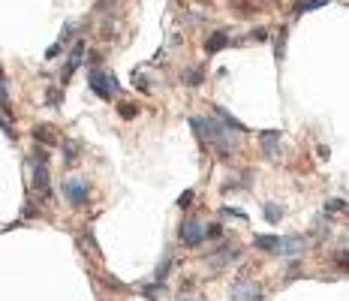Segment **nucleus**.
Listing matches in <instances>:
<instances>
[{"label":"nucleus","mask_w":349,"mask_h":301,"mask_svg":"<svg viewBox=\"0 0 349 301\" xmlns=\"http://www.w3.org/2000/svg\"><path fill=\"white\" fill-rule=\"evenodd\" d=\"M190 124H193V130H196L205 142H211V145H214V148H220L223 154H235V151H238V145H241V142H238V133H235V130H229L223 121L217 124L214 118H193Z\"/></svg>","instance_id":"obj_1"},{"label":"nucleus","mask_w":349,"mask_h":301,"mask_svg":"<svg viewBox=\"0 0 349 301\" xmlns=\"http://www.w3.org/2000/svg\"><path fill=\"white\" fill-rule=\"evenodd\" d=\"M87 84H90V90H93L99 99H111V96H118V90H121V84L114 81V75H105V72H99V69H90Z\"/></svg>","instance_id":"obj_2"},{"label":"nucleus","mask_w":349,"mask_h":301,"mask_svg":"<svg viewBox=\"0 0 349 301\" xmlns=\"http://www.w3.org/2000/svg\"><path fill=\"white\" fill-rule=\"evenodd\" d=\"M33 187L39 196H51V175H48V160H33Z\"/></svg>","instance_id":"obj_3"},{"label":"nucleus","mask_w":349,"mask_h":301,"mask_svg":"<svg viewBox=\"0 0 349 301\" xmlns=\"http://www.w3.org/2000/svg\"><path fill=\"white\" fill-rule=\"evenodd\" d=\"M178 235H181V241L184 244H190V247H199L202 241H205V226L202 223H196V220H187V223H181V229H178Z\"/></svg>","instance_id":"obj_4"},{"label":"nucleus","mask_w":349,"mask_h":301,"mask_svg":"<svg viewBox=\"0 0 349 301\" xmlns=\"http://www.w3.org/2000/svg\"><path fill=\"white\" fill-rule=\"evenodd\" d=\"M63 193H66V199H69V205H75V208H81V205L87 202V187H84L81 181H75V178L63 181Z\"/></svg>","instance_id":"obj_5"},{"label":"nucleus","mask_w":349,"mask_h":301,"mask_svg":"<svg viewBox=\"0 0 349 301\" xmlns=\"http://www.w3.org/2000/svg\"><path fill=\"white\" fill-rule=\"evenodd\" d=\"M259 142H262L265 157H277V154H280V133H277V130H265V133H259Z\"/></svg>","instance_id":"obj_6"},{"label":"nucleus","mask_w":349,"mask_h":301,"mask_svg":"<svg viewBox=\"0 0 349 301\" xmlns=\"http://www.w3.org/2000/svg\"><path fill=\"white\" fill-rule=\"evenodd\" d=\"M232 295H235V301H256L259 298V286L250 283V280H238L232 286Z\"/></svg>","instance_id":"obj_7"},{"label":"nucleus","mask_w":349,"mask_h":301,"mask_svg":"<svg viewBox=\"0 0 349 301\" xmlns=\"http://www.w3.org/2000/svg\"><path fill=\"white\" fill-rule=\"evenodd\" d=\"M304 250V238H298V235H289V238H280V256H298Z\"/></svg>","instance_id":"obj_8"},{"label":"nucleus","mask_w":349,"mask_h":301,"mask_svg":"<svg viewBox=\"0 0 349 301\" xmlns=\"http://www.w3.org/2000/svg\"><path fill=\"white\" fill-rule=\"evenodd\" d=\"M226 45H229V33H226V30H214L211 39L205 42V51H208V54H217V51L226 48Z\"/></svg>","instance_id":"obj_9"},{"label":"nucleus","mask_w":349,"mask_h":301,"mask_svg":"<svg viewBox=\"0 0 349 301\" xmlns=\"http://www.w3.org/2000/svg\"><path fill=\"white\" fill-rule=\"evenodd\" d=\"M81 60H84V42L78 39V42L72 45V54H69V60H66V75H69V72H75V69L81 66Z\"/></svg>","instance_id":"obj_10"},{"label":"nucleus","mask_w":349,"mask_h":301,"mask_svg":"<svg viewBox=\"0 0 349 301\" xmlns=\"http://www.w3.org/2000/svg\"><path fill=\"white\" fill-rule=\"evenodd\" d=\"M214 112H217V118H220V121H223V124H226L229 130H235V133H244V130H247V127H244V124H241V121H238L235 115H229V112H226L223 106H217Z\"/></svg>","instance_id":"obj_11"},{"label":"nucleus","mask_w":349,"mask_h":301,"mask_svg":"<svg viewBox=\"0 0 349 301\" xmlns=\"http://www.w3.org/2000/svg\"><path fill=\"white\" fill-rule=\"evenodd\" d=\"M33 139H36V142H42V145H57V136L51 133V127H48V124L33 127Z\"/></svg>","instance_id":"obj_12"},{"label":"nucleus","mask_w":349,"mask_h":301,"mask_svg":"<svg viewBox=\"0 0 349 301\" xmlns=\"http://www.w3.org/2000/svg\"><path fill=\"white\" fill-rule=\"evenodd\" d=\"M286 39H289V30H286V27H277V39H274V57H277V60L286 57Z\"/></svg>","instance_id":"obj_13"},{"label":"nucleus","mask_w":349,"mask_h":301,"mask_svg":"<svg viewBox=\"0 0 349 301\" xmlns=\"http://www.w3.org/2000/svg\"><path fill=\"white\" fill-rule=\"evenodd\" d=\"M319 6H328V0H298L295 3V15H304V12H313V9H319Z\"/></svg>","instance_id":"obj_14"},{"label":"nucleus","mask_w":349,"mask_h":301,"mask_svg":"<svg viewBox=\"0 0 349 301\" xmlns=\"http://www.w3.org/2000/svg\"><path fill=\"white\" fill-rule=\"evenodd\" d=\"M256 247L277 253V250H280V238H277V235H259V238H256Z\"/></svg>","instance_id":"obj_15"},{"label":"nucleus","mask_w":349,"mask_h":301,"mask_svg":"<svg viewBox=\"0 0 349 301\" xmlns=\"http://www.w3.org/2000/svg\"><path fill=\"white\" fill-rule=\"evenodd\" d=\"M202 78H205V69H202V66H193V69L184 72V84H190V87H196Z\"/></svg>","instance_id":"obj_16"},{"label":"nucleus","mask_w":349,"mask_h":301,"mask_svg":"<svg viewBox=\"0 0 349 301\" xmlns=\"http://www.w3.org/2000/svg\"><path fill=\"white\" fill-rule=\"evenodd\" d=\"M280 217H283V208H280V205H271V202H268V205H265V220H268V223H277Z\"/></svg>","instance_id":"obj_17"},{"label":"nucleus","mask_w":349,"mask_h":301,"mask_svg":"<svg viewBox=\"0 0 349 301\" xmlns=\"http://www.w3.org/2000/svg\"><path fill=\"white\" fill-rule=\"evenodd\" d=\"M45 99H48V106H60V103H63V90H60V87H48V90H45Z\"/></svg>","instance_id":"obj_18"},{"label":"nucleus","mask_w":349,"mask_h":301,"mask_svg":"<svg viewBox=\"0 0 349 301\" xmlns=\"http://www.w3.org/2000/svg\"><path fill=\"white\" fill-rule=\"evenodd\" d=\"M169 265H172V253L163 256V262H160V268H157V280H163V277L169 274Z\"/></svg>","instance_id":"obj_19"},{"label":"nucleus","mask_w":349,"mask_h":301,"mask_svg":"<svg viewBox=\"0 0 349 301\" xmlns=\"http://www.w3.org/2000/svg\"><path fill=\"white\" fill-rule=\"evenodd\" d=\"M0 109L9 115L12 112V106H9V93H6V84H3V78H0Z\"/></svg>","instance_id":"obj_20"},{"label":"nucleus","mask_w":349,"mask_h":301,"mask_svg":"<svg viewBox=\"0 0 349 301\" xmlns=\"http://www.w3.org/2000/svg\"><path fill=\"white\" fill-rule=\"evenodd\" d=\"M334 262H337L340 268H346V271H349V250H337V253H334Z\"/></svg>","instance_id":"obj_21"},{"label":"nucleus","mask_w":349,"mask_h":301,"mask_svg":"<svg viewBox=\"0 0 349 301\" xmlns=\"http://www.w3.org/2000/svg\"><path fill=\"white\" fill-rule=\"evenodd\" d=\"M60 54H63V42H54V45L45 51V57H48V60H54V57H60Z\"/></svg>","instance_id":"obj_22"},{"label":"nucleus","mask_w":349,"mask_h":301,"mask_svg":"<svg viewBox=\"0 0 349 301\" xmlns=\"http://www.w3.org/2000/svg\"><path fill=\"white\" fill-rule=\"evenodd\" d=\"M190 205H193V190H184L178 199V208H190Z\"/></svg>","instance_id":"obj_23"},{"label":"nucleus","mask_w":349,"mask_h":301,"mask_svg":"<svg viewBox=\"0 0 349 301\" xmlns=\"http://www.w3.org/2000/svg\"><path fill=\"white\" fill-rule=\"evenodd\" d=\"M118 112H121V118H136V115H139V109H136V106H121Z\"/></svg>","instance_id":"obj_24"},{"label":"nucleus","mask_w":349,"mask_h":301,"mask_svg":"<svg viewBox=\"0 0 349 301\" xmlns=\"http://www.w3.org/2000/svg\"><path fill=\"white\" fill-rule=\"evenodd\" d=\"M63 157H66V160L72 163V160H75L78 154H75V148H72V145H63Z\"/></svg>","instance_id":"obj_25"},{"label":"nucleus","mask_w":349,"mask_h":301,"mask_svg":"<svg viewBox=\"0 0 349 301\" xmlns=\"http://www.w3.org/2000/svg\"><path fill=\"white\" fill-rule=\"evenodd\" d=\"M253 36H256V39H268V30H265V27H256Z\"/></svg>","instance_id":"obj_26"},{"label":"nucleus","mask_w":349,"mask_h":301,"mask_svg":"<svg viewBox=\"0 0 349 301\" xmlns=\"http://www.w3.org/2000/svg\"><path fill=\"white\" fill-rule=\"evenodd\" d=\"M340 208H343V202H340V199H331V202H328V211H340Z\"/></svg>","instance_id":"obj_27"},{"label":"nucleus","mask_w":349,"mask_h":301,"mask_svg":"<svg viewBox=\"0 0 349 301\" xmlns=\"http://www.w3.org/2000/svg\"><path fill=\"white\" fill-rule=\"evenodd\" d=\"M0 127H3V133H6V136H9V139H12V136H15V133H12V127H9V124H6V118H0Z\"/></svg>","instance_id":"obj_28"},{"label":"nucleus","mask_w":349,"mask_h":301,"mask_svg":"<svg viewBox=\"0 0 349 301\" xmlns=\"http://www.w3.org/2000/svg\"><path fill=\"white\" fill-rule=\"evenodd\" d=\"M0 78H3V69H0Z\"/></svg>","instance_id":"obj_29"}]
</instances>
